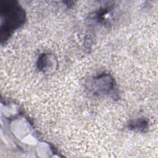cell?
<instances>
[{
  "label": "cell",
  "mask_w": 158,
  "mask_h": 158,
  "mask_svg": "<svg viewBox=\"0 0 158 158\" xmlns=\"http://www.w3.org/2000/svg\"><path fill=\"white\" fill-rule=\"evenodd\" d=\"M3 22L1 27V35H9L11 30L19 27L23 20V15L18 7L14 5H5L1 10Z\"/></svg>",
  "instance_id": "6da1fadb"
}]
</instances>
